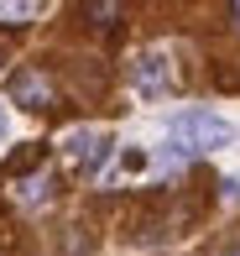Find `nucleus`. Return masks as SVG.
<instances>
[{"label":"nucleus","mask_w":240,"mask_h":256,"mask_svg":"<svg viewBox=\"0 0 240 256\" xmlns=\"http://www.w3.org/2000/svg\"><path fill=\"white\" fill-rule=\"evenodd\" d=\"M173 136L188 152H220L235 131H230V120H220L214 110H183V115H173Z\"/></svg>","instance_id":"1"},{"label":"nucleus","mask_w":240,"mask_h":256,"mask_svg":"<svg viewBox=\"0 0 240 256\" xmlns=\"http://www.w3.org/2000/svg\"><path fill=\"white\" fill-rule=\"evenodd\" d=\"M105 157H110V136L94 131V126H78V131L63 136V162H68L73 172H99V168H105Z\"/></svg>","instance_id":"2"},{"label":"nucleus","mask_w":240,"mask_h":256,"mask_svg":"<svg viewBox=\"0 0 240 256\" xmlns=\"http://www.w3.org/2000/svg\"><path fill=\"white\" fill-rule=\"evenodd\" d=\"M131 84L136 94H167V84H173V58H167V48H146L141 58L131 63Z\"/></svg>","instance_id":"3"},{"label":"nucleus","mask_w":240,"mask_h":256,"mask_svg":"<svg viewBox=\"0 0 240 256\" xmlns=\"http://www.w3.org/2000/svg\"><path fill=\"white\" fill-rule=\"evenodd\" d=\"M10 100L26 104V110H52V78L42 74V68H21V74H10Z\"/></svg>","instance_id":"4"},{"label":"nucleus","mask_w":240,"mask_h":256,"mask_svg":"<svg viewBox=\"0 0 240 256\" xmlns=\"http://www.w3.org/2000/svg\"><path fill=\"white\" fill-rule=\"evenodd\" d=\"M52 194V172L42 168V172H31V178H16V199L21 204H42Z\"/></svg>","instance_id":"5"},{"label":"nucleus","mask_w":240,"mask_h":256,"mask_svg":"<svg viewBox=\"0 0 240 256\" xmlns=\"http://www.w3.org/2000/svg\"><path fill=\"white\" fill-rule=\"evenodd\" d=\"M84 16L94 21V26H115V16H120V6H84Z\"/></svg>","instance_id":"6"},{"label":"nucleus","mask_w":240,"mask_h":256,"mask_svg":"<svg viewBox=\"0 0 240 256\" xmlns=\"http://www.w3.org/2000/svg\"><path fill=\"white\" fill-rule=\"evenodd\" d=\"M31 10H37V6H0V26H21Z\"/></svg>","instance_id":"7"},{"label":"nucleus","mask_w":240,"mask_h":256,"mask_svg":"<svg viewBox=\"0 0 240 256\" xmlns=\"http://www.w3.org/2000/svg\"><path fill=\"white\" fill-rule=\"evenodd\" d=\"M230 21H235V26H240V0H235V6H230Z\"/></svg>","instance_id":"8"},{"label":"nucleus","mask_w":240,"mask_h":256,"mask_svg":"<svg viewBox=\"0 0 240 256\" xmlns=\"http://www.w3.org/2000/svg\"><path fill=\"white\" fill-rule=\"evenodd\" d=\"M0 136H5V115H0Z\"/></svg>","instance_id":"9"},{"label":"nucleus","mask_w":240,"mask_h":256,"mask_svg":"<svg viewBox=\"0 0 240 256\" xmlns=\"http://www.w3.org/2000/svg\"><path fill=\"white\" fill-rule=\"evenodd\" d=\"M230 256H240V251H230Z\"/></svg>","instance_id":"10"}]
</instances>
